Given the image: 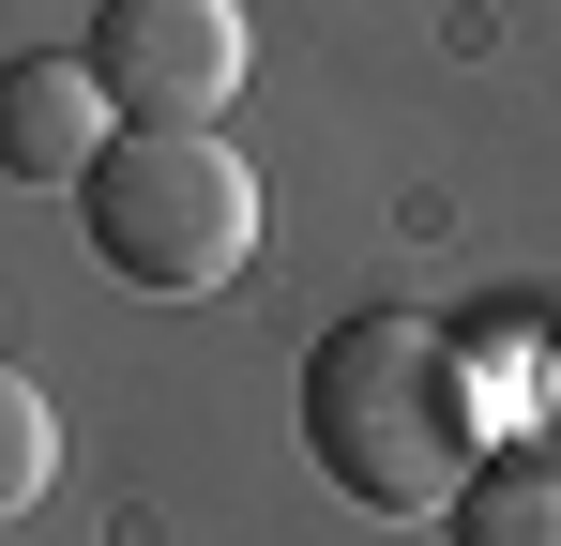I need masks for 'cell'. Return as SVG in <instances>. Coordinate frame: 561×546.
<instances>
[{
  "mask_svg": "<svg viewBox=\"0 0 561 546\" xmlns=\"http://www.w3.org/2000/svg\"><path fill=\"white\" fill-rule=\"evenodd\" d=\"M304 455L365 516H456V486L485 470V410H470L456 319H425V304L334 319L304 350Z\"/></svg>",
  "mask_w": 561,
  "mask_h": 546,
  "instance_id": "cell-1",
  "label": "cell"
},
{
  "mask_svg": "<svg viewBox=\"0 0 561 546\" xmlns=\"http://www.w3.org/2000/svg\"><path fill=\"white\" fill-rule=\"evenodd\" d=\"M77 228L122 288L152 304H197L259 259V168L228 137H168V122H122L92 168H77Z\"/></svg>",
  "mask_w": 561,
  "mask_h": 546,
  "instance_id": "cell-2",
  "label": "cell"
},
{
  "mask_svg": "<svg viewBox=\"0 0 561 546\" xmlns=\"http://www.w3.org/2000/svg\"><path fill=\"white\" fill-rule=\"evenodd\" d=\"M77 61L106 77V106H122V122L213 137V122L243 106V61H259V31H243V0H106Z\"/></svg>",
  "mask_w": 561,
  "mask_h": 546,
  "instance_id": "cell-3",
  "label": "cell"
},
{
  "mask_svg": "<svg viewBox=\"0 0 561 546\" xmlns=\"http://www.w3.org/2000/svg\"><path fill=\"white\" fill-rule=\"evenodd\" d=\"M92 152H106L92 61H0V182H77Z\"/></svg>",
  "mask_w": 561,
  "mask_h": 546,
  "instance_id": "cell-4",
  "label": "cell"
},
{
  "mask_svg": "<svg viewBox=\"0 0 561 546\" xmlns=\"http://www.w3.org/2000/svg\"><path fill=\"white\" fill-rule=\"evenodd\" d=\"M456 546H561V441H531V455H485L456 486V516H440Z\"/></svg>",
  "mask_w": 561,
  "mask_h": 546,
  "instance_id": "cell-5",
  "label": "cell"
},
{
  "mask_svg": "<svg viewBox=\"0 0 561 546\" xmlns=\"http://www.w3.org/2000/svg\"><path fill=\"white\" fill-rule=\"evenodd\" d=\"M46 486H61V410H46V395L0 364V516H31Z\"/></svg>",
  "mask_w": 561,
  "mask_h": 546,
  "instance_id": "cell-6",
  "label": "cell"
},
{
  "mask_svg": "<svg viewBox=\"0 0 561 546\" xmlns=\"http://www.w3.org/2000/svg\"><path fill=\"white\" fill-rule=\"evenodd\" d=\"M531 425H547V441H561V334H547V350H531Z\"/></svg>",
  "mask_w": 561,
  "mask_h": 546,
  "instance_id": "cell-7",
  "label": "cell"
}]
</instances>
